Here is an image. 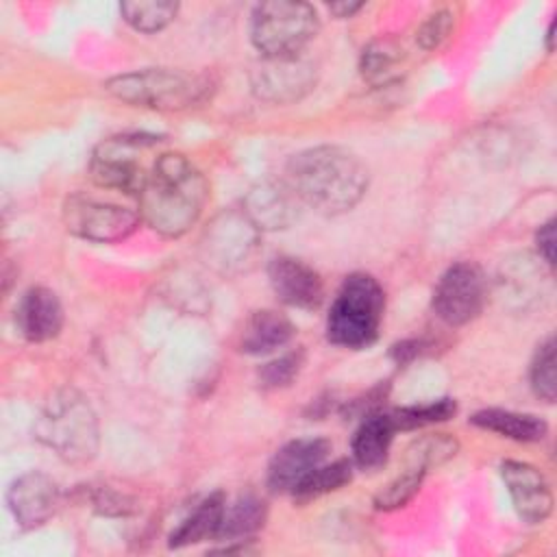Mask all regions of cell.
Wrapping results in <instances>:
<instances>
[{"label":"cell","instance_id":"277c9868","mask_svg":"<svg viewBox=\"0 0 557 557\" xmlns=\"http://www.w3.org/2000/svg\"><path fill=\"white\" fill-rule=\"evenodd\" d=\"M385 311L381 283L366 272H355L339 285L329 315L326 339L339 348H368L376 342Z\"/></svg>","mask_w":557,"mask_h":557},{"label":"cell","instance_id":"4dcf8cb0","mask_svg":"<svg viewBox=\"0 0 557 557\" xmlns=\"http://www.w3.org/2000/svg\"><path fill=\"white\" fill-rule=\"evenodd\" d=\"M450 30H453V13L448 9H440L420 24L416 33V41L420 44V48L433 50L450 35Z\"/></svg>","mask_w":557,"mask_h":557},{"label":"cell","instance_id":"d6a6232c","mask_svg":"<svg viewBox=\"0 0 557 557\" xmlns=\"http://www.w3.org/2000/svg\"><path fill=\"white\" fill-rule=\"evenodd\" d=\"M535 246H537V255L542 257V261H546L548 265L555 263V218L546 220L537 233H535Z\"/></svg>","mask_w":557,"mask_h":557},{"label":"cell","instance_id":"7a4b0ae2","mask_svg":"<svg viewBox=\"0 0 557 557\" xmlns=\"http://www.w3.org/2000/svg\"><path fill=\"white\" fill-rule=\"evenodd\" d=\"M209 200L205 174L181 152H161L137 198L141 220L163 237L185 235Z\"/></svg>","mask_w":557,"mask_h":557},{"label":"cell","instance_id":"30bf717a","mask_svg":"<svg viewBox=\"0 0 557 557\" xmlns=\"http://www.w3.org/2000/svg\"><path fill=\"white\" fill-rule=\"evenodd\" d=\"M487 300V278L472 261H457L444 270L433 289V311L448 326L472 322Z\"/></svg>","mask_w":557,"mask_h":557},{"label":"cell","instance_id":"f546056e","mask_svg":"<svg viewBox=\"0 0 557 557\" xmlns=\"http://www.w3.org/2000/svg\"><path fill=\"white\" fill-rule=\"evenodd\" d=\"M302 363H305V352L302 350H292V352H285L268 363H263L257 372V379H259V385L263 389H278V387H287L296 376L298 372L302 370Z\"/></svg>","mask_w":557,"mask_h":557},{"label":"cell","instance_id":"e0dca14e","mask_svg":"<svg viewBox=\"0 0 557 557\" xmlns=\"http://www.w3.org/2000/svg\"><path fill=\"white\" fill-rule=\"evenodd\" d=\"M65 322L59 296L41 285L26 289L15 307V326L26 342L44 344L54 339Z\"/></svg>","mask_w":557,"mask_h":557},{"label":"cell","instance_id":"e575fe53","mask_svg":"<svg viewBox=\"0 0 557 557\" xmlns=\"http://www.w3.org/2000/svg\"><path fill=\"white\" fill-rule=\"evenodd\" d=\"M363 9V2H333L329 7V11L337 17V20H346V17H352L357 11Z\"/></svg>","mask_w":557,"mask_h":557},{"label":"cell","instance_id":"4fadbf2b","mask_svg":"<svg viewBox=\"0 0 557 557\" xmlns=\"http://www.w3.org/2000/svg\"><path fill=\"white\" fill-rule=\"evenodd\" d=\"M59 500L61 492L57 481L37 470L20 474L7 492L9 509L15 522L26 531L46 524L57 513Z\"/></svg>","mask_w":557,"mask_h":557},{"label":"cell","instance_id":"d6986e66","mask_svg":"<svg viewBox=\"0 0 557 557\" xmlns=\"http://www.w3.org/2000/svg\"><path fill=\"white\" fill-rule=\"evenodd\" d=\"M296 335L294 322L274 309H259L250 313L242 329L239 350L246 355H270L287 346Z\"/></svg>","mask_w":557,"mask_h":557},{"label":"cell","instance_id":"7c38bea8","mask_svg":"<svg viewBox=\"0 0 557 557\" xmlns=\"http://www.w3.org/2000/svg\"><path fill=\"white\" fill-rule=\"evenodd\" d=\"M500 476L522 522L540 524L550 516L553 492L540 468L529 461L505 459L500 463Z\"/></svg>","mask_w":557,"mask_h":557},{"label":"cell","instance_id":"7402d4cb","mask_svg":"<svg viewBox=\"0 0 557 557\" xmlns=\"http://www.w3.org/2000/svg\"><path fill=\"white\" fill-rule=\"evenodd\" d=\"M268 518V505L257 494H239L224 507V516L218 531V542H248Z\"/></svg>","mask_w":557,"mask_h":557},{"label":"cell","instance_id":"836d02e7","mask_svg":"<svg viewBox=\"0 0 557 557\" xmlns=\"http://www.w3.org/2000/svg\"><path fill=\"white\" fill-rule=\"evenodd\" d=\"M418 352H420V344L418 342H400V344L392 346V357L396 359V363H407Z\"/></svg>","mask_w":557,"mask_h":557},{"label":"cell","instance_id":"484cf974","mask_svg":"<svg viewBox=\"0 0 557 557\" xmlns=\"http://www.w3.org/2000/svg\"><path fill=\"white\" fill-rule=\"evenodd\" d=\"M457 450H459V442L453 435L429 433V435H422L411 442V446L407 448L405 461L409 466H418L424 472H429L433 468H440L448 459H453L457 455Z\"/></svg>","mask_w":557,"mask_h":557},{"label":"cell","instance_id":"ffe728a7","mask_svg":"<svg viewBox=\"0 0 557 557\" xmlns=\"http://www.w3.org/2000/svg\"><path fill=\"white\" fill-rule=\"evenodd\" d=\"M470 422L483 431L496 433L513 442H540L548 435V424L535 413L487 407L470 416Z\"/></svg>","mask_w":557,"mask_h":557},{"label":"cell","instance_id":"3957f363","mask_svg":"<svg viewBox=\"0 0 557 557\" xmlns=\"http://www.w3.org/2000/svg\"><path fill=\"white\" fill-rule=\"evenodd\" d=\"M35 437L67 463H87L100 446L98 416L89 400L72 389H57L35 420Z\"/></svg>","mask_w":557,"mask_h":557},{"label":"cell","instance_id":"83f0119b","mask_svg":"<svg viewBox=\"0 0 557 557\" xmlns=\"http://www.w3.org/2000/svg\"><path fill=\"white\" fill-rule=\"evenodd\" d=\"M529 383L533 394L544 400L553 403L557 396V372H555V339L548 335L537 348L531 359L529 368Z\"/></svg>","mask_w":557,"mask_h":557},{"label":"cell","instance_id":"9c48e42d","mask_svg":"<svg viewBox=\"0 0 557 557\" xmlns=\"http://www.w3.org/2000/svg\"><path fill=\"white\" fill-rule=\"evenodd\" d=\"M141 213L122 207L111 200H100L96 196L76 191L67 196L63 205V224L65 228L87 242L111 244L122 242L137 231Z\"/></svg>","mask_w":557,"mask_h":557},{"label":"cell","instance_id":"44dd1931","mask_svg":"<svg viewBox=\"0 0 557 557\" xmlns=\"http://www.w3.org/2000/svg\"><path fill=\"white\" fill-rule=\"evenodd\" d=\"M224 507L226 498L222 492H213L205 500H200L196 509L187 518H183L181 524L170 533V548H185L191 544L215 540L224 516Z\"/></svg>","mask_w":557,"mask_h":557},{"label":"cell","instance_id":"6da1fadb","mask_svg":"<svg viewBox=\"0 0 557 557\" xmlns=\"http://www.w3.org/2000/svg\"><path fill=\"white\" fill-rule=\"evenodd\" d=\"M285 183L302 205L322 215H339L361 202L370 172L348 148L313 146L289 159Z\"/></svg>","mask_w":557,"mask_h":557},{"label":"cell","instance_id":"603a6c76","mask_svg":"<svg viewBox=\"0 0 557 557\" xmlns=\"http://www.w3.org/2000/svg\"><path fill=\"white\" fill-rule=\"evenodd\" d=\"M403 48L389 37H379L370 41L359 59V70L363 81L372 85H387L396 78V67L403 61Z\"/></svg>","mask_w":557,"mask_h":557},{"label":"cell","instance_id":"52a82bcc","mask_svg":"<svg viewBox=\"0 0 557 557\" xmlns=\"http://www.w3.org/2000/svg\"><path fill=\"white\" fill-rule=\"evenodd\" d=\"M261 248V231L242 209L218 213L200 237L202 261L220 274H239L255 265Z\"/></svg>","mask_w":557,"mask_h":557},{"label":"cell","instance_id":"9a60e30c","mask_svg":"<svg viewBox=\"0 0 557 557\" xmlns=\"http://www.w3.org/2000/svg\"><path fill=\"white\" fill-rule=\"evenodd\" d=\"M268 281L276 298L296 309H318L324 300V283L322 276L305 261L278 255L268 263Z\"/></svg>","mask_w":557,"mask_h":557},{"label":"cell","instance_id":"ac0fdd59","mask_svg":"<svg viewBox=\"0 0 557 557\" xmlns=\"http://www.w3.org/2000/svg\"><path fill=\"white\" fill-rule=\"evenodd\" d=\"M394 435L396 426L389 413H368L350 440V461L355 468L374 472L385 466Z\"/></svg>","mask_w":557,"mask_h":557},{"label":"cell","instance_id":"1f68e13d","mask_svg":"<svg viewBox=\"0 0 557 557\" xmlns=\"http://www.w3.org/2000/svg\"><path fill=\"white\" fill-rule=\"evenodd\" d=\"M91 505L104 516H128L135 511L133 498L111 487H98L91 492Z\"/></svg>","mask_w":557,"mask_h":557},{"label":"cell","instance_id":"8992f818","mask_svg":"<svg viewBox=\"0 0 557 557\" xmlns=\"http://www.w3.org/2000/svg\"><path fill=\"white\" fill-rule=\"evenodd\" d=\"M318 30V11L298 0L261 2L255 7L250 20V39L263 59L300 57Z\"/></svg>","mask_w":557,"mask_h":557},{"label":"cell","instance_id":"5bb4252c","mask_svg":"<svg viewBox=\"0 0 557 557\" xmlns=\"http://www.w3.org/2000/svg\"><path fill=\"white\" fill-rule=\"evenodd\" d=\"M333 446L324 437H298L283 444L268 466V485L272 492L292 494L296 485L326 461Z\"/></svg>","mask_w":557,"mask_h":557},{"label":"cell","instance_id":"5b68a950","mask_svg":"<svg viewBox=\"0 0 557 557\" xmlns=\"http://www.w3.org/2000/svg\"><path fill=\"white\" fill-rule=\"evenodd\" d=\"M104 89L133 107L154 111H181L202 102L209 94V81L200 74L172 67H144L111 76Z\"/></svg>","mask_w":557,"mask_h":557},{"label":"cell","instance_id":"8fae6325","mask_svg":"<svg viewBox=\"0 0 557 557\" xmlns=\"http://www.w3.org/2000/svg\"><path fill=\"white\" fill-rule=\"evenodd\" d=\"M315 65L302 57L263 59L250 76L257 98L272 104H289L305 98L315 87Z\"/></svg>","mask_w":557,"mask_h":557},{"label":"cell","instance_id":"4316f807","mask_svg":"<svg viewBox=\"0 0 557 557\" xmlns=\"http://www.w3.org/2000/svg\"><path fill=\"white\" fill-rule=\"evenodd\" d=\"M455 413H457L455 398H437V400H431V403L398 407V409L389 411L396 431H413V429H422V426H429V424L446 422Z\"/></svg>","mask_w":557,"mask_h":557},{"label":"cell","instance_id":"ba28073f","mask_svg":"<svg viewBox=\"0 0 557 557\" xmlns=\"http://www.w3.org/2000/svg\"><path fill=\"white\" fill-rule=\"evenodd\" d=\"M159 141L161 137L152 133H124L102 139L91 154L89 178L102 189L139 198L150 170L141 168L137 154Z\"/></svg>","mask_w":557,"mask_h":557},{"label":"cell","instance_id":"cb8c5ba5","mask_svg":"<svg viewBox=\"0 0 557 557\" xmlns=\"http://www.w3.org/2000/svg\"><path fill=\"white\" fill-rule=\"evenodd\" d=\"M352 474H355V463L350 459H335L331 463L324 461L296 485L292 496L296 503H307L311 498L342 490L352 481Z\"/></svg>","mask_w":557,"mask_h":557},{"label":"cell","instance_id":"f1b7e54d","mask_svg":"<svg viewBox=\"0 0 557 557\" xmlns=\"http://www.w3.org/2000/svg\"><path fill=\"white\" fill-rule=\"evenodd\" d=\"M426 476V472L418 466H405V470L394 476L385 487H381L374 496V507L379 511H392L398 507H405L420 490L422 479Z\"/></svg>","mask_w":557,"mask_h":557},{"label":"cell","instance_id":"2e32d148","mask_svg":"<svg viewBox=\"0 0 557 557\" xmlns=\"http://www.w3.org/2000/svg\"><path fill=\"white\" fill-rule=\"evenodd\" d=\"M300 205L302 202L285 181H261L248 189L242 211L263 233L292 226Z\"/></svg>","mask_w":557,"mask_h":557},{"label":"cell","instance_id":"d590c367","mask_svg":"<svg viewBox=\"0 0 557 557\" xmlns=\"http://www.w3.org/2000/svg\"><path fill=\"white\" fill-rule=\"evenodd\" d=\"M553 39H555V20L548 24V30H546V52H553V48H555Z\"/></svg>","mask_w":557,"mask_h":557},{"label":"cell","instance_id":"d4e9b609","mask_svg":"<svg viewBox=\"0 0 557 557\" xmlns=\"http://www.w3.org/2000/svg\"><path fill=\"white\" fill-rule=\"evenodd\" d=\"M124 22L139 33H159L178 13V2L172 0H126L120 4Z\"/></svg>","mask_w":557,"mask_h":557}]
</instances>
